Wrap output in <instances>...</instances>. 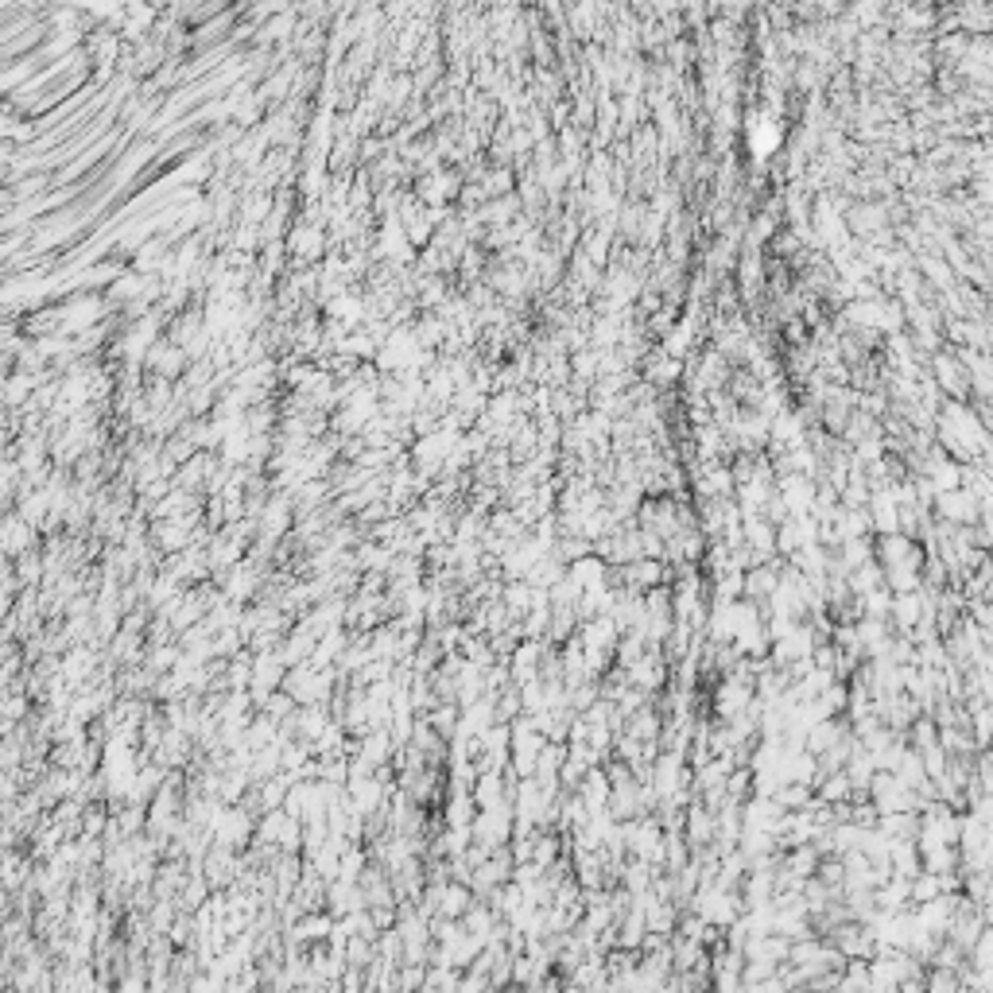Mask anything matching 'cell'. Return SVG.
<instances>
[]
</instances>
